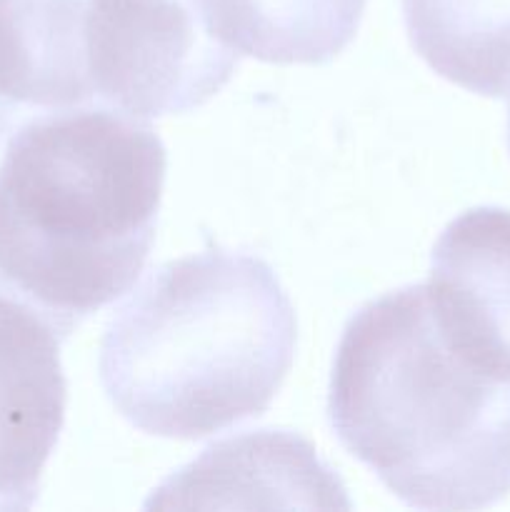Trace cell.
Listing matches in <instances>:
<instances>
[{"mask_svg":"<svg viewBox=\"0 0 510 512\" xmlns=\"http://www.w3.org/2000/svg\"><path fill=\"white\" fill-rule=\"evenodd\" d=\"M210 33L263 63L323 65L358 33L365 0H193Z\"/></svg>","mask_w":510,"mask_h":512,"instance_id":"8","label":"cell"},{"mask_svg":"<svg viewBox=\"0 0 510 512\" xmlns=\"http://www.w3.org/2000/svg\"><path fill=\"white\" fill-rule=\"evenodd\" d=\"M508 148H510V110H508Z\"/></svg>","mask_w":510,"mask_h":512,"instance_id":"11","label":"cell"},{"mask_svg":"<svg viewBox=\"0 0 510 512\" xmlns=\"http://www.w3.org/2000/svg\"><path fill=\"white\" fill-rule=\"evenodd\" d=\"M295 338L293 303L265 260L205 250L155 268L120 305L100 385L143 433L208 438L270 408Z\"/></svg>","mask_w":510,"mask_h":512,"instance_id":"3","label":"cell"},{"mask_svg":"<svg viewBox=\"0 0 510 512\" xmlns=\"http://www.w3.org/2000/svg\"><path fill=\"white\" fill-rule=\"evenodd\" d=\"M20 113H23V110L8 98L3 83H0V143H3V140L10 135V130L15 128V120L20 118Z\"/></svg>","mask_w":510,"mask_h":512,"instance_id":"10","label":"cell"},{"mask_svg":"<svg viewBox=\"0 0 510 512\" xmlns=\"http://www.w3.org/2000/svg\"><path fill=\"white\" fill-rule=\"evenodd\" d=\"M60 343L38 313L0 295V510L33 508L58 445L68 403Z\"/></svg>","mask_w":510,"mask_h":512,"instance_id":"6","label":"cell"},{"mask_svg":"<svg viewBox=\"0 0 510 512\" xmlns=\"http://www.w3.org/2000/svg\"><path fill=\"white\" fill-rule=\"evenodd\" d=\"M85 53L93 98L143 120L200 108L240 63L193 0H88Z\"/></svg>","mask_w":510,"mask_h":512,"instance_id":"4","label":"cell"},{"mask_svg":"<svg viewBox=\"0 0 510 512\" xmlns=\"http://www.w3.org/2000/svg\"><path fill=\"white\" fill-rule=\"evenodd\" d=\"M328 418L343 448L410 508L480 510L510 493V383L445 343L425 285L370 300L348 320Z\"/></svg>","mask_w":510,"mask_h":512,"instance_id":"2","label":"cell"},{"mask_svg":"<svg viewBox=\"0 0 510 512\" xmlns=\"http://www.w3.org/2000/svg\"><path fill=\"white\" fill-rule=\"evenodd\" d=\"M165 168L160 135L118 108L28 120L0 163V295L65 340L128 293L155 240Z\"/></svg>","mask_w":510,"mask_h":512,"instance_id":"1","label":"cell"},{"mask_svg":"<svg viewBox=\"0 0 510 512\" xmlns=\"http://www.w3.org/2000/svg\"><path fill=\"white\" fill-rule=\"evenodd\" d=\"M415 53L470 93L510 95V0H403Z\"/></svg>","mask_w":510,"mask_h":512,"instance_id":"9","label":"cell"},{"mask_svg":"<svg viewBox=\"0 0 510 512\" xmlns=\"http://www.w3.org/2000/svg\"><path fill=\"white\" fill-rule=\"evenodd\" d=\"M270 508L348 510L338 475L313 445L288 430H258L223 440L165 480L145 508Z\"/></svg>","mask_w":510,"mask_h":512,"instance_id":"7","label":"cell"},{"mask_svg":"<svg viewBox=\"0 0 510 512\" xmlns=\"http://www.w3.org/2000/svg\"><path fill=\"white\" fill-rule=\"evenodd\" d=\"M445 343L483 375L510 383V210H465L438 238L425 285Z\"/></svg>","mask_w":510,"mask_h":512,"instance_id":"5","label":"cell"}]
</instances>
